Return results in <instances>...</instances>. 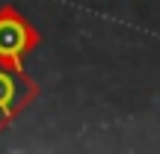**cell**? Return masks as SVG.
I'll list each match as a JSON object with an SVG mask.
<instances>
[{
  "instance_id": "cell-1",
  "label": "cell",
  "mask_w": 160,
  "mask_h": 154,
  "mask_svg": "<svg viewBox=\"0 0 160 154\" xmlns=\"http://www.w3.org/2000/svg\"><path fill=\"white\" fill-rule=\"evenodd\" d=\"M36 83L18 68L15 62L0 59V131L36 98Z\"/></svg>"
},
{
  "instance_id": "cell-2",
  "label": "cell",
  "mask_w": 160,
  "mask_h": 154,
  "mask_svg": "<svg viewBox=\"0 0 160 154\" xmlns=\"http://www.w3.org/2000/svg\"><path fill=\"white\" fill-rule=\"evenodd\" d=\"M36 42H39V36L27 18L15 6H3L0 9V59L18 65L24 53L36 47Z\"/></svg>"
}]
</instances>
